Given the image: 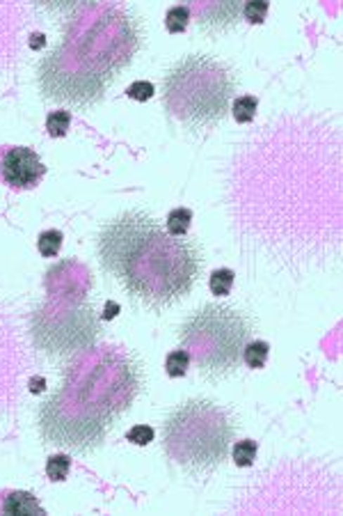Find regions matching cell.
<instances>
[{"instance_id":"6da1fadb","label":"cell","mask_w":343,"mask_h":516,"mask_svg":"<svg viewBox=\"0 0 343 516\" xmlns=\"http://www.w3.org/2000/svg\"><path fill=\"white\" fill-rule=\"evenodd\" d=\"M98 260L133 301L162 310L186 298L200 280L204 260L188 239L165 234L144 211H129L98 234Z\"/></svg>"},{"instance_id":"7a4b0ae2","label":"cell","mask_w":343,"mask_h":516,"mask_svg":"<svg viewBox=\"0 0 343 516\" xmlns=\"http://www.w3.org/2000/svg\"><path fill=\"white\" fill-rule=\"evenodd\" d=\"M142 388V367L122 346L83 349L65 370L60 393L108 424L133 406Z\"/></svg>"},{"instance_id":"3957f363","label":"cell","mask_w":343,"mask_h":516,"mask_svg":"<svg viewBox=\"0 0 343 516\" xmlns=\"http://www.w3.org/2000/svg\"><path fill=\"white\" fill-rule=\"evenodd\" d=\"M236 87L229 65L195 53L179 60L162 78V108L190 131H206L227 120Z\"/></svg>"},{"instance_id":"277c9868","label":"cell","mask_w":343,"mask_h":516,"mask_svg":"<svg viewBox=\"0 0 343 516\" xmlns=\"http://www.w3.org/2000/svg\"><path fill=\"white\" fill-rule=\"evenodd\" d=\"M65 46L108 81H115L142 46V25L129 7L94 3L65 28Z\"/></svg>"},{"instance_id":"5b68a950","label":"cell","mask_w":343,"mask_h":516,"mask_svg":"<svg viewBox=\"0 0 343 516\" xmlns=\"http://www.w3.org/2000/svg\"><path fill=\"white\" fill-rule=\"evenodd\" d=\"M233 436L236 422L227 408L209 399H190L162 422V450L186 473L209 475L227 461Z\"/></svg>"},{"instance_id":"8992f818","label":"cell","mask_w":343,"mask_h":516,"mask_svg":"<svg viewBox=\"0 0 343 516\" xmlns=\"http://www.w3.org/2000/svg\"><path fill=\"white\" fill-rule=\"evenodd\" d=\"M254 324L242 310L224 303H206L186 319L179 331L181 349L206 379H224L238 370L242 349L252 340Z\"/></svg>"},{"instance_id":"52a82bcc","label":"cell","mask_w":343,"mask_h":516,"mask_svg":"<svg viewBox=\"0 0 343 516\" xmlns=\"http://www.w3.org/2000/svg\"><path fill=\"white\" fill-rule=\"evenodd\" d=\"M48 278L56 280L60 284H46L48 289H58L67 294V308L62 313H56L51 308H44L39 313L32 315V337L34 344L41 351L56 353V355H67L85 349L94 342V337L98 335V322L94 317V306L80 301L78 306H74V298L85 296L87 284L83 282L76 287V282L87 278V269L83 264H78L74 260H65L58 266L48 269Z\"/></svg>"},{"instance_id":"ba28073f","label":"cell","mask_w":343,"mask_h":516,"mask_svg":"<svg viewBox=\"0 0 343 516\" xmlns=\"http://www.w3.org/2000/svg\"><path fill=\"white\" fill-rule=\"evenodd\" d=\"M37 78L46 99L76 106V108H92L101 103L110 85L108 78L78 62L65 44L41 58Z\"/></svg>"},{"instance_id":"9c48e42d","label":"cell","mask_w":343,"mask_h":516,"mask_svg":"<svg viewBox=\"0 0 343 516\" xmlns=\"http://www.w3.org/2000/svg\"><path fill=\"white\" fill-rule=\"evenodd\" d=\"M110 424L89 415L58 390L39 406V432L51 446L74 452H92L105 441Z\"/></svg>"},{"instance_id":"30bf717a","label":"cell","mask_w":343,"mask_h":516,"mask_svg":"<svg viewBox=\"0 0 343 516\" xmlns=\"http://www.w3.org/2000/svg\"><path fill=\"white\" fill-rule=\"evenodd\" d=\"M245 3L247 0H183L190 10V19L206 34H222L236 28Z\"/></svg>"},{"instance_id":"8fae6325","label":"cell","mask_w":343,"mask_h":516,"mask_svg":"<svg viewBox=\"0 0 343 516\" xmlns=\"http://www.w3.org/2000/svg\"><path fill=\"white\" fill-rule=\"evenodd\" d=\"M0 175H3L5 184H10L12 189H34L41 177L46 175V165L41 163L39 154L30 147H12L7 149L0 163Z\"/></svg>"},{"instance_id":"7c38bea8","label":"cell","mask_w":343,"mask_h":516,"mask_svg":"<svg viewBox=\"0 0 343 516\" xmlns=\"http://www.w3.org/2000/svg\"><path fill=\"white\" fill-rule=\"evenodd\" d=\"M3 512L5 514H21V516H44V507L30 491H12L3 501Z\"/></svg>"},{"instance_id":"4fadbf2b","label":"cell","mask_w":343,"mask_h":516,"mask_svg":"<svg viewBox=\"0 0 343 516\" xmlns=\"http://www.w3.org/2000/svg\"><path fill=\"white\" fill-rule=\"evenodd\" d=\"M32 3L51 14H76L85 10V7L94 5L96 0H32Z\"/></svg>"},{"instance_id":"5bb4252c","label":"cell","mask_w":343,"mask_h":516,"mask_svg":"<svg viewBox=\"0 0 343 516\" xmlns=\"http://www.w3.org/2000/svg\"><path fill=\"white\" fill-rule=\"evenodd\" d=\"M190 223H193V211L186 209V207H179V209H172L167 213V234L172 237H186L188 229H190Z\"/></svg>"},{"instance_id":"9a60e30c","label":"cell","mask_w":343,"mask_h":516,"mask_svg":"<svg viewBox=\"0 0 343 516\" xmlns=\"http://www.w3.org/2000/svg\"><path fill=\"white\" fill-rule=\"evenodd\" d=\"M268 353H270V344L264 342V340H250L245 344V349H242V360H245L247 367L252 370H261L268 360Z\"/></svg>"},{"instance_id":"2e32d148","label":"cell","mask_w":343,"mask_h":516,"mask_svg":"<svg viewBox=\"0 0 343 516\" xmlns=\"http://www.w3.org/2000/svg\"><path fill=\"white\" fill-rule=\"evenodd\" d=\"M257 111H259V99L252 94H245V96H238V99H233L231 103V113H233V120L240 122V124H247L257 118Z\"/></svg>"},{"instance_id":"e0dca14e","label":"cell","mask_w":343,"mask_h":516,"mask_svg":"<svg viewBox=\"0 0 343 516\" xmlns=\"http://www.w3.org/2000/svg\"><path fill=\"white\" fill-rule=\"evenodd\" d=\"M188 23H190V10H188L186 5H174L169 7L167 14H165V28L172 32V34H179L188 28Z\"/></svg>"},{"instance_id":"ac0fdd59","label":"cell","mask_w":343,"mask_h":516,"mask_svg":"<svg viewBox=\"0 0 343 516\" xmlns=\"http://www.w3.org/2000/svg\"><path fill=\"white\" fill-rule=\"evenodd\" d=\"M71 129V111H51L46 118V131L53 138L67 136Z\"/></svg>"},{"instance_id":"d6986e66","label":"cell","mask_w":343,"mask_h":516,"mask_svg":"<svg viewBox=\"0 0 343 516\" xmlns=\"http://www.w3.org/2000/svg\"><path fill=\"white\" fill-rule=\"evenodd\" d=\"M257 455H259V446L252 439L238 441L231 450V457L236 461V466H252L257 461Z\"/></svg>"},{"instance_id":"ffe728a7","label":"cell","mask_w":343,"mask_h":516,"mask_svg":"<svg viewBox=\"0 0 343 516\" xmlns=\"http://www.w3.org/2000/svg\"><path fill=\"white\" fill-rule=\"evenodd\" d=\"M233 280H236V273H233L231 269H215L211 273L209 287L215 296H227L233 287Z\"/></svg>"},{"instance_id":"44dd1931","label":"cell","mask_w":343,"mask_h":516,"mask_svg":"<svg viewBox=\"0 0 343 516\" xmlns=\"http://www.w3.org/2000/svg\"><path fill=\"white\" fill-rule=\"evenodd\" d=\"M71 470V457L67 455H51L46 461V475L51 482H65Z\"/></svg>"},{"instance_id":"7402d4cb","label":"cell","mask_w":343,"mask_h":516,"mask_svg":"<svg viewBox=\"0 0 343 516\" xmlns=\"http://www.w3.org/2000/svg\"><path fill=\"white\" fill-rule=\"evenodd\" d=\"M188 367H190V355H188L186 349H176L167 355L165 360V372L172 377V379H179V377H186Z\"/></svg>"},{"instance_id":"603a6c76","label":"cell","mask_w":343,"mask_h":516,"mask_svg":"<svg viewBox=\"0 0 343 516\" xmlns=\"http://www.w3.org/2000/svg\"><path fill=\"white\" fill-rule=\"evenodd\" d=\"M62 232L60 229H44V232L39 234L37 239V248H39V253L44 257H56L60 253V248H62Z\"/></svg>"},{"instance_id":"cb8c5ba5","label":"cell","mask_w":343,"mask_h":516,"mask_svg":"<svg viewBox=\"0 0 343 516\" xmlns=\"http://www.w3.org/2000/svg\"><path fill=\"white\" fill-rule=\"evenodd\" d=\"M270 10V0H247L245 7H242V19L252 25H259L266 21Z\"/></svg>"},{"instance_id":"d4e9b609","label":"cell","mask_w":343,"mask_h":516,"mask_svg":"<svg viewBox=\"0 0 343 516\" xmlns=\"http://www.w3.org/2000/svg\"><path fill=\"white\" fill-rule=\"evenodd\" d=\"M126 439L135 443V446H149L153 441V429L147 424H135L133 429H129V434H126Z\"/></svg>"},{"instance_id":"484cf974","label":"cell","mask_w":343,"mask_h":516,"mask_svg":"<svg viewBox=\"0 0 343 516\" xmlns=\"http://www.w3.org/2000/svg\"><path fill=\"white\" fill-rule=\"evenodd\" d=\"M153 85L147 83V81H135L133 85H129V90H126V94H129V99H135V101H147L153 96Z\"/></svg>"},{"instance_id":"4316f807","label":"cell","mask_w":343,"mask_h":516,"mask_svg":"<svg viewBox=\"0 0 343 516\" xmlns=\"http://www.w3.org/2000/svg\"><path fill=\"white\" fill-rule=\"evenodd\" d=\"M44 44H46V37H44L41 32H34V34H30V49H44Z\"/></svg>"},{"instance_id":"83f0119b","label":"cell","mask_w":343,"mask_h":516,"mask_svg":"<svg viewBox=\"0 0 343 516\" xmlns=\"http://www.w3.org/2000/svg\"><path fill=\"white\" fill-rule=\"evenodd\" d=\"M117 313H119V303H108L105 313H103V319H115Z\"/></svg>"},{"instance_id":"f1b7e54d","label":"cell","mask_w":343,"mask_h":516,"mask_svg":"<svg viewBox=\"0 0 343 516\" xmlns=\"http://www.w3.org/2000/svg\"><path fill=\"white\" fill-rule=\"evenodd\" d=\"M44 388H46V381H44L41 377L39 379H30V390H32V393H41Z\"/></svg>"}]
</instances>
